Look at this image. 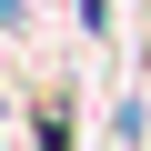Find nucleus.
<instances>
[{"label": "nucleus", "instance_id": "f257e3e1", "mask_svg": "<svg viewBox=\"0 0 151 151\" xmlns=\"http://www.w3.org/2000/svg\"><path fill=\"white\" fill-rule=\"evenodd\" d=\"M30 141H40V151H70V141H81V131H70V101H40V111H30Z\"/></svg>", "mask_w": 151, "mask_h": 151}, {"label": "nucleus", "instance_id": "f03ea898", "mask_svg": "<svg viewBox=\"0 0 151 151\" xmlns=\"http://www.w3.org/2000/svg\"><path fill=\"white\" fill-rule=\"evenodd\" d=\"M111 141H121V151H141V141H151V101H141V91L111 111Z\"/></svg>", "mask_w": 151, "mask_h": 151}, {"label": "nucleus", "instance_id": "7ed1b4c3", "mask_svg": "<svg viewBox=\"0 0 151 151\" xmlns=\"http://www.w3.org/2000/svg\"><path fill=\"white\" fill-rule=\"evenodd\" d=\"M81 30H91V40H111V0H81Z\"/></svg>", "mask_w": 151, "mask_h": 151}, {"label": "nucleus", "instance_id": "20e7f679", "mask_svg": "<svg viewBox=\"0 0 151 151\" xmlns=\"http://www.w3.org/2000/svg\"><path fill=\"white\" fill-rule=\"evenodd\" d=\"M20 20H30V10H20V0H0V30H20Z\"/></svg>", "mask_w": 151, "mask_h": 151}]
</instances>
